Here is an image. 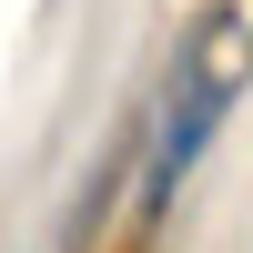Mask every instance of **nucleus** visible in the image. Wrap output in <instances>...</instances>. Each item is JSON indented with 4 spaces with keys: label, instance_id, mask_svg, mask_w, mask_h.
Wrapping results in <instances>:
<instances>
[{
    "label": "nucleus",
    "instance_id": "1",
    "mask_svg": "<svg viewBox=\"0 0 253 253\" xmlns=\"http://www.w3.org/2000/svg\"><path fill=\"white\" fill-rule=\"evenodd\" d=\"M253 91V20L243 10H203L193 41H182L172 81H162V112H152V142H142V213H172L193 162L213 152V132L233 122V101Z\"/></svg>",
    "mask_w": 253,
    "mask_h": 253
}]
</instances>
